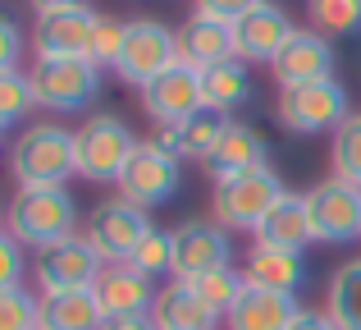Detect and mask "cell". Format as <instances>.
Segmentation results:
<instances>
[{"mask_svg":"<svg viewBox=\"0 0 361 330\" xmlns=\"http://www.w3.org/2000/svg\"><path fill=\"white\" fill-rule=\"evenodd\" d=\"M5 234L42 252L78 234V202L69 188H18L5 206Z\"/></svg>","mask_w":361,"mask_h":330,"instance_id":"cell-1","label":"cell"},{"mask_svg":"<svg viewBox=\"0 0 361 330\" xmlns=\"http://www.w3.org/2000/svg\"><path fill=\"white\" fill-rule=\"evenodd\" d=\"M9 170L18 188H64L78 175L73 129L64 124H27L9 147Z\"/></svg>","mask_w":361,"mask_h":330,"instance_id":"cell-2","label":"cell"},{"mask_svg":"<svg viewBox=\"0 0 361 330\" xmlns=\"http://www.w3.org/2000/svg\"><path fill=\"white\" fill-rule=\"evenodd\" d=\"M27 78H32L37 106L69 115V110H82L97 101L101 64H92L87 55H42V60H32Z\"/></svg>","mask_w":361,"mask_h":330,"instance_id":"cell-3","label":"cell"},{"mask_svg":"<svg viewBox=\"0 0 361 330\" xmlns=\"http://www.w3.org/2000/svg\"><path fill=\"white\" fill-rule=\"evenodd\" d=\"M288 188L279 184L270 165H256V170H243V175H229V179H215V197H211V211L224 230H252L270 216V206Z\"/></svg>","mask_w":361,"mask_h":330,"instance_id":"cell-4","label":"cell"},{"mask_svg":"<svg viewBox=\"0 0 361 330\" xmlns=\"http://www.w3.org/2000/svg\"><path fill=\"white\" fill-rule=\"evenodd\" d=\"M133 147V129L119 115H87L73 129V152H78V175L92 184H119L123 165H128Z\"/></svg>","mask_w":361,"mask_h":330,"instance_id":"cell-5","label":"cell"},{"mask_svg":"<svg viewBox=\"0 0 361 330\" xmlns=\"http://www.w3.org/2000/svg\"><path fill=\"white\" fill-rule=\"evenodd\" d=\"M274 115L288 134H334L353 110H348V88L338 78L325 83H302V88H279V101H274Z\"/></svg>","mask_w":361,"mask_h":330,"instance_id":"cell-6","label":"cell"},{"mask_svg":"<svg viewBox=\"0 0 361 330\" xmlns=\"http://www.w3.org/2000/svg\"><path fill=\"white\" fill-rule=\"evenodd\" d=\"M178 184H183V161L169 156L165 147H156V143H137L115 188H119L123 202L151 211V206H165L169 197L178 193Z\"/></svg>","mask_w":361,"mask_h":330,"instance_id":"cell-7","label":"cell"},{"mask_svg":"<svg viewBox=\"0 0 361 330\" xmlns=\"http://www.w3.org/2000/svg\"><path fill=\"white\" fill-rule=\"evenodd\" d=\"M178 64V33H169L160 18H128V37L115 73L133 88H147L151 78H160L165 69Z\"/></svg>","mask_w":361,"mask_h":330,"instance_id":"cell-8","label":"cell"},{"mask_svg":"<svg viewBox=\"0 0 361 330\" xmlns=\"http://www.w3.org/2000/svg\"><path fill=\"white\" fill-rule=\"evenodd\" d=\"M147 230H151V216L142 211V206L123 202V197H110V202H101L97 211L87 216L82 239L97 248V257L106 261V266H115V261H128L133 252H137V243L147 239Z\"/></svg>","mask_w":361,"mask_h":330,"instance_id":"cell-9","label":"cell"},{"mask_svg":"<svg viewBox=\"0 0 361 330\" xmlns=\"http://www.w3.org/2000/svg\"><path fill=\"white\" fill-rule=\"evenodd\" d=\"M311 243H357L361 239V188L325 179L307 193Z\"/></svg>","mask_w":361,"mask_h":330,"instance_id":"cell-10","label":"cell"},{"mask_svg":"<svg viewBox=\"0 0 361 330\" xmlns=\"http://www.w3.org/2000/svg\"><path fill=\"white\" fill-rule=\"evenodd\" d=\"M174 239V280H202L211 271L233 266V243L220 220H183L169 230Z\"/></svg>","mask_w":361,"mask_h":330,"instance_id":"cell-11","label":"cell"},{"mask_svg":"<svg viewBox=\"0 0 361 330\" xmlns=\"http://www.w3.org/2000/svg\"><path fill=\"white\" fill-rule=\"evenodd\" d=\"M101 271H106V261L97 257V248H92L82 234L42 248L37 261H32V276H37V285H42V294H60V289H97Z\"/></svg>","mask_w":361,"mask_h":330,"instance_id":"cell-12","label":"cell"},{"mask_svg":"<svg viewBox=\"0 0 361 330\" xmlns=\"http://www.w3.org/2000/svg\"><path fill=\"white\" fill-rule=\"evenodd\" d=\"M293 33L298 28H293L288 9L274 5V0H261L243 18H233V55L243 64H274V55L288 46Z\"/></svg>","mask_w":361,"mask_h":330,"instance_id":"cell-13","label":"cell"},{"mask_svg":"<svg viewBox=\"0 0 361 330\" xmlns=\"http://www.w3.org/2000/svg\"><path fill=\"white\" fill-rule=\"evenodd\" d=\"M97 18L101 14L87 5V0L37 14V28H32L37 60H42V55H87L92 51V33H97Z\"/></svg>","mask_w":361,"mask_h":330,"instance_id":"cell-14","label":"cell"},{"mask_svg":"<svg viewBox=\"0 0 361 330\" xmlns=\"http://www.w3.org/2000/svg\"><path fill=\"white\" fill-rule=\"evenodd\" d=\"M270 73H274L279 88H302V83L334 78V42L320 37L316 28H298V33L288 37V46L274 55Z\"/></svg>","mask_w":361,"mask_h":330,"instance_id":"cell-15","label":"cell"},{"mask_svg":"<svg viewBox=\"0 0 361 330\" xmlns=\"http://www.w3.org/2000/svg\"><path fill=\"white\" fill-rule=\"evenodd\" d=\"M202 106H206L202 73L188 69V64H174V69H165L160 78H151L147 88H142V110H147L156 124H178V119H188Z\"/></svg>","mask_w":361,"mask_h":330,"instance_id":"cell-16","label":"cell"},{"mask_svg":"<svg viewBox=\"0 0 361 330\" xmlns=\"http://www.w3.org/2000/svg\"><path fill=\"white\" fill-rule=\"evenodd\" d=\"M229 124H233V119L224 115V110L202 106V110H192L188 119H178V124H160L151 143L165 147L169 156H178V161H202L206 165V156L215 152V143L224 138Z\"/></svg>","mask_w":361,"mask_h":330,"instance_id":"cell-17","label":"cell"},{"mask_svg":"<svg viewBox=\"0 0 361 330\" xmlns=\"http://www.w3.org/2000/svg\"><path fill=\"white\" fill-rule=\"evenodd\" d=\"M156 294H160L156 280L142 276L128 261L106 266L101 280H97V298H101V307H106V317H147L151 307H156Z\"/></svg>","mask_w":361,"mask_h":330,"instance_id":"cell-18","label":"cell"},{"mask_svg":"<svg viewBox=\"0 0 361 330\" xmlns=\"http://www.w3.org/2000/svg\"><path fill=\"white\" fill-rule=\"evenodd\" d=\"M233 60V23H220V18L192 14L183 28H178V64L206 73L215 64Z\"/></svg>","mask_w":361,"mask_h":330,"instance_id":"cell-19","label":"cell"},{"mask_svg":"<svg viewBox=\"0 0 361 330\" xmlns=\"http://www.w3.org/2000/svg\"><path fill=\"white\" fill-rule=\"evenodd\" d=\"M298 298L293 294H274V289H256L247 285L238 294V303L224 312V326L229 330H288L298 322Z\"/></svg>","mask_w":361,"mask_h":330,"instance_id":"cell-20","label":"cell"},{"mask_svg":"<svg viewBox=\"0 0 361 330\" xmlns=\"http://www.w3.org/2000/svg\"><path fill=\"white\" fill-rule=\"evenodd\" d=\"M151 322L160 330H215L224 322L202 294H197L188 280H169L156 294V307H151Z\"/></svg>","mask_w":361,"mask_h":330,"instance_id":"cell-21","label":"cell"},{"mask_svg":"<svg viewBox=\"0 0 361 330\" xmlns=\"http://www.w3.org/2000/svg\"><path fill=\"white\" fill-rule=\"evenodd\" d=\"M247 285L256 289H274V294H293L298 298L302 280H307V261H302V252L293 248H270V243H256L252 252H247Z\"/></svg>","mask_w":361,"mask_h":330,"instance_id":"cell-22","label":"cell"},{"mask_svg":"<svg viewBox=\"0 0 361 330\" xmlns=\"http://www.w3.org/2000/svg\"><path fill=\"white\" fill-rule=\"evenodd\" d=\"M101 326H106V307H101L97 289L42 294V322H37V330H101Z\"/></svg>","mask_w":361,"mask_h":330,"instance_id":"cell-23","label":"cell"},{"mask_svg":"<svg viewBox=\"0 0 361 330\" xmlns=\"http://www.w3.org/2000/svg\"><path fill=\"white\" fill-rule=\"evenodd\" d=\"M265 156H270V143H265L252 124H229L224 138L215 143V152L206 156V170H211L215 179H229V175H243V170L265 165Z\"/></svg>","mask_w":361,"mask_h":330,"instance_id":"cell-24","label":"cell"},{"mask_svg":"<svg viewBox=\"0 0 361 330\" xmlns=\"http://www.w3.org/2000/svg\"><path fill=\"white\" fill-rule=\"evenodd\" d=\"M256 243H270V248H293L302 252L311 243V220H307V193H283L270 206L261 225H256Z\"/></svg>","mask_w":361,"mask_h":330,"instance_id":"cell-25","label":"cell"},{"mask_svg":"<svg viewBox=\"0 0 361 330\" xmlns=\"http://www.w3.org/2000/svg\"><path fill=\"white\" fill-rule=\"evenodd\" d=\"M202 92H206V106H215V110H238L252 101V69L233 55V60H224V64H215V69H206L202 73Z\"/></svg>","mask_w":361,"mask_h":330,"instance_id":"cell-26","label":"cell"},{"mask_svg":"<svg viewBox=\"0 0 361 330\" xmlns=\"http://www.w3.org/2000/svg\"><path fill=\"white\" fill-rule=\"evenodd\" d=\"M325 312L338 330H361V257L343 261L325 289Z\"/></svg>","mask_w":361,"mask_h":330,"instance_id":"cell-27","label":"cell"},{"mask_svg":"<svg viewBox=\"0 0 361 330\" xmlns=\"http://www.w3.org/2000/svg\"><path fill=\"white\" fill-rule=\"evenodd\" d=\"M329 165H334V179L361 188V110L348 115L343 124L334 129V143H329Z\"/></svg>","mask_w":361,"mask_h":330,"instance_id":"cell-28","label":"cell"},{"mask_svg":"<svg viewBox=\"0 0 361 330\" xmlns=\"http://www.w3.org/2000/svg\"><path fill=\"white\" fill-rule=\"evenodd\" d=\"M307 18L320 37L361 33V0H307Z\"/></svg>","mask_w":361,"mask_h":330,"instance_id":"cell-29","label":"cell"},{"mask_svg":"<svg viewBox=\"0 0 361 330\" xmlns=\"http://www.w3.org/2000/svg\"><path fill=\"white\" fill-rule=\"evenodd\" d=\"M32 110H37L32 78H27L23 69H5L0 73V134L14 129V124H23Z\"/></svg>","mask_w":361,"mask_h":330,"instance_id":"cell-30","label":"cell"},{"mask_svg":"<svg viewBox=\"0 0 361 330\" xmlns=\"http://www.w3.org/2000/svg\"><path fill=\"white\" fill-rule=\"evenodd\" d=\"M128 266H137L142 276H151V280L174 276V239H169L165 230H156V225H151L147 239L137 243V252L128 257Z\"/></svg>","mask_w":361,"mask_h":330,"instance_id":"cell-31","label":"cell"},{"mask_svg":"<svg viewBox=\"0 0 361 330\" xmlns=\"http://www.w3.org/2000/svg\"><path fill=\"white\" fill-rule=\"evenodd\" d=\"M188 285H192L197 294H202L206 303L224 317L233 303H238V294L247 289V276H243V271H233V266H224V271H211V276H202V280H188Z\"/></svg>","mask_w":361,"mask_h":330,"instance_id":"cell-32","label":"cell"},{"mask_svg":"<svg viewBox=\"0 0 361 330\" xmlns=\"http://www.w3.org/2000/svg\"><path fill=\"white\" fill-rule=\"evenodd\" d=\"M37 322H42V298L32 289H0V330H37Z\"/></svg>","mask_w":361,"mask_h":330,"instance_id":"cell-33","label":"cell"},{"mask_svg":"<svg viewBox=\"0 0 361 330\" xmlns=\"http://www.w3.org/2000/svg\"><path fill=\"white\" fill-rule=\"evenodd\" d=\"M123 37H128V18L101 14V18H97V33H92L87 60L101 64V69H115V64H119V51H123Z\"/></svg>","mask_w":361,"mask_h":330,"instance_id":"cell-34","label":"cell"},{"mask_svg":"<svg viewBox=\"0 0 361 330\" xmlns=\"http://www.w3.org/2000/svg\"><path fill=\"white\" fill-rule=\"evenodd\" d=\"M23 271H27V261H23V243H14L5 230H0V289L23 285Z\"/></svg>","mask_w":361,"mask_h":330,"instance_id":"cell-35","label":"cell"},{"mask_svg":"<svg viewBox=\"0 0 361 330\" xmlns=\"http://www.w3.org/2000/svg\"><path fill=\"white\" fill-rule=\"evenodd\" d=\"M18 60H23V33H18V23L0 9V73L18 69Z\"/></svg>","mask_w":361,"mask_h":330,"instance_id":"cell-36","label":"cell"},{"mask_svg":"<svg viewBox=\"0 0 361 330\" xmlns=\"http://www.w3.org/2000/svg\"><path fill=\"white\" fill-rule=\"evenodd\" d=\"M256 5H261V0H192L197 14L220 18V23H233V18H243L247 9H256Z\"/></svg>","mask_w":361,"mask_h":330,"instance_id":"cell-37","label":"cell"},{"mask_svg":"<svg viewBox=\"0 0 361 330\" xmlns=\"http://www.w3.org/2000/svg\"><path fill=\"white\" fill-rule=\"evenodd\" d=\"M101 330H160V326L151 322V312H147V317H106Z\"/></svg>","mask_w":361,"mask_h":330,"instance_id":"cell-38","label":"cell"},{"mask_svg":"<svg viewBox=\"0 0 361 330\" xmlns=\"http://www.w3.org/2000/svg\"><path fill=\"white\" fill-rule=\"evenodd\" d=\"M288 330H338V326L329 322V312H307V307H302L298 322H293Z\"/></svg>","mask_w":361,"mask_h":330,"instance_id":"cell-39","label":"cell"},{"mask_svg":"<svg viewBox=\"0 0 361 330\" xmlns=\"http://www.w3.org/2000/svg\"><path fill=\"white\" fill-rule=\"evenodd\" d=\"M0 230H5V211H0Z\"/></svg>","mask_w":361,"mask_h":330,"instance_id":"cell-40","label":"cell"}]
</instances>
